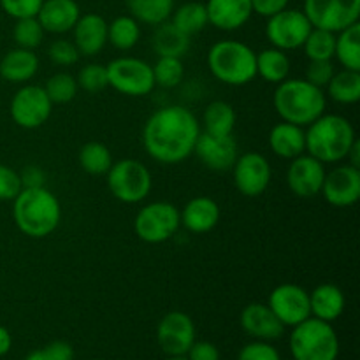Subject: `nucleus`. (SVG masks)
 I'll return each instance as SVG.
<instances>
[{"mask_svg": "<svg viewBox=\"0 0 360 360\" xmlns=\"http://www.w3.org/2000/svg\"><path fill=\"white\" fill-rule=\"evenodd\" d=\"M77 86L88 94H101L109 86L108 84V69L102 63H86L81 67L76 76Z\"/></svg>", "mask_w": 360, "mask_h": 360, "instance_id": "nucleus-40", "label": "nucleus"}, {"mask_svg": "<svg viewBox=\"0 0 360 360\" xmlns=\"http://www.w3.org/2000/svg\"><path fill=\"white\" fill-rule=\"evenodd\" d=\"M44 34L46 32L42 28V25L39 23L37 16L16 20V25H14L13 30V37L18 48L32 49V51H35V48H39L42 44Z\"/></svg>", "mask_w": 360, "mask_h": 360, "instance_id": "nucleus-39", "label": "nucleus"}, {"mask_svg": "<svg viewBox=\"0 0 360 360\" xmlns=\"http://www.w3.org/2000/svg\"><path fill=\"white\" fill-rule=\"evenodd\" d=\"M74 44L79 55L95 56L108 44V21L101 14H83L74 25Z\"/></svg>", "mask_w": 360, "mask_h": 360, "instance_id": "nucleus-22", "label": "nucleus"}, {"mask_svg": "<svg viewBox=\"0 0 360 360\" xmlns=\"http://www.w3.org/2000/svg\"><path fill=\"white\" fill-rule=\"evenodd\" d=\"M267 306L285 327H295L311 316L309 292L295 283H281L267 299Z\"/></svg>", "mask_w": 360, "mask_h": 360, "instance_id": "nucleus-14", "label": "nucleus"}, {"mask_svg": "<svg viewBox=\"0 0 360 360\" xmlns=\"http://www.w3.org/2000/svg\"><path fill=\"white\" fill-rule=\"evenodd\" d=\"M234 172V185L245 197H259L271 183V164L259 151H246L239 155L231 169Z\"/></svg>", "mask_w": 360, "mask_h": 360, "instance_id": "nucleus-13", "label": "nucleus"}, {"mask_svg": "<svg viewBox=\"0 0 360 360\" xmlns=\"http://www.w3.org/2000/svg\"><path fill=\"white\" fill-rule=\"evenodd\" d=\"M288 2L290 0H252V9L259 16L271 18L276 13H280V11L287 9Z\"/></svg>", "mask_w": 360, "mask_h": 360, "instance_id": "nucleus-47", "label": "nucleus"}, {"mask_svg": "<svg viewBox=\"0 0 360 360\" xmlns=\"http://www.w3.org/2000/svg\"><path fill=\"white\" fill-rule=\"evenodd\" d=\"M25 360H49V357L44 354V350H35L32 354H28Z\"/></svg>", "mask_w": 360, "mask_h": 360, "instance_id": "nucleus-52", "label": "nucleus"}, {"mask_svg": "<svg viewBox=\"0 0 360 360\" xmlns=\"http://www.w3.org/2000/svg\"><path fill=\"white\" fill-rule=\"evenodd\" d=\"M13 347V338H11V333L4 326H0V357L7 354Z\"/></svg>", "mask_w": 360, "mask_h": 360, "instance_id": "nucleus-50", "label": "nucleus"}, {"mask_svg": "<svg viewBox=\"0 0 360 360\" xmlns=\"http://www.w3.org/2000/svg\"><path fill=\"white\" fill-rule=\"evenodd\" d=\"M336 48V34L323 28H311L308 39L302 44L309 60H333Z\"/></svg>", "mask_w": 360, "mask_h": 360, "instance_id": "nucleus-36", "label": "nucleus"}, {"mask_svg": "<svg viewBox=\"0 0 360 360\" xmlns=\"http://www.w3.org/2000/svg\"><path fill=\"white\" fill-rule=\"evenodd\" d=\"M108 188L112 197L125 204L143 202L151 192L153 178L143 162L134 158L112 162L108 171Z\"/></svg>", "mask_w": 360, "mask_h": 360, "instance_id": "nucleus-7", "label": "nucleus"}, {"mask_svg": "<svg viewBox=\"0 0 360 360\" xmlns=\"http://www.w3.org/2000/svg\"><path fill=\"white\" fill-rule=\"evenodd\" d=\"M207 67L220 83L245 86L257 77V53L245 42L224 39L207 51Z\"/></svg>", "mask_w": 360, "mask_h": 360, "instance_id": "nucleus-5", "label": "nucleus"}, {"mask_svg": "<svg viewBox=\"0 0 360 360\" xmlns=\"http://www.w3.org/2000/svg\"><path fill=\"white\" fill-rule=\"evenodd\" d=\"M21 185L23 188H37V186H44L46 174L41 167L37 165H27L23 171L20 172Z\"/></svg>", "mask_w": 360, "mask_h": 360, "instance_id": "nucleus-48", "label": "nucleus"}, {"mask_svg": "<svg viewBox=\"0 0 360 360\" xmlns=\"http://www.w3.org/2000/svg\"><path fill=\"white\" fill-rule=\"evenodd\" d=\"M77 160H79L81 169L91 176L108 174L112 165L111 151L104 143H98V141L84 143L77 153Z\"/></svg>", "mask_w": 360, "mask_h": 360, "instance_id": "nucleus-34", "label": "nucleus"}, {"mask_svg": "<svg viewBox=\"0 0 360 360\" xmlns=\"http://www.w3.org/2000/svg\"><path fill=\"white\" fill-rule=\"evenodd\" d=\"M51 111L53 102L46 95L44 88L37 84H23L11 98V118L21 129H39L48 122Z\"/></svg>", "mask_w": 360, "mask_h": 360, "instance_id": "nucleus-11", "label": "nucleus"}, {"mask_svg": "<svg viewBox=\"0 0 360 360\" xmlns=\"http://www.w3.org/2000/svg\"><path fill=\"white\" fill-rule=\"evenodd\" d=\"M39 58L35 51L25 48H14L0 60V76L14 84H25L37 74Z\"/></svg>", "mask_w": 360, "mask_h": 360, "instance_id": "nucleus-25", "label": "nucleus"}, {"mask_svg": "<svg viewBox=\"0 0 360 360\" xmlns=\"http://www.w3.org/2000/svg\"><path fill=\"white\" fill-rule=\"evenodd\" d=\"M139 21L132 16H118L108 23V42L120 51H129L139 42Z\"/></svg>", "mask_w": 360, "mask_h": 360, "instance_id": "nucleus-35", "label": "nucleus"}, {"mask_svg": "<svg viewBox=\"0 0 360 360\" xmlns=\"http://www.w3.org/2000/svg\"><path fill=\"white\" fill-rule=\"evenodd\" d=\"M333 60H309V65L306 69V81H309L315 86L323 88L329 84L334 76Z\"/></svg>", "mask_w": 360, "mask_h": 360, "instance_id": "nucleus-43", "label": "nucleus"}, {"mask_svg": "<svg viewBox=\"0 0 360 360\" xmlns=\"http://www.w3.org/2000/svg\"><path fill=\"white\" fill-rule=\"evenodd\" d=\"M290 352L294 360H336L340 341L329 322L309 316L292 329Z\"/></svg>", "mask_w": 360, "mask_h": 360, "instance_id": "nucleus-6", "label": "nucleus"}, {"mask_svg": "<svg viewBox=\"0 0 360 360\" xmlns=\"http://www.w3.org/2000/svg\"><path fill=\"white\" fill-rule=\"evenodd\" d=\"M153 49L158 56L183 58L190 49V37L176 28L171 21H164L157 25L153 34Z\"/></svg>", "mask_w": 360, "mask_h": 360, "instance_id": "nucleus-28", "label": "nucleus"}, {"mask_svg": "<svg viewBox=\"0 0 360 360\" xmlns=\"http://www.w3.org/2000/svg\"><path fill=\"white\" fill-rule=\"evenodd\" d=\"M238 360H281L280 354L267 341H253L241 348Z\"/></svg>", "mask_w": 360, "mask_h": 360, "instance_id": "nucleus-45", "label": "nucleus"}, {"mask_svg": "<svg viewBox=\"0 0 360 360\" xmlns=\"http://www.w3.org/2000/svg\"><path fill=\"white\" fill-rule=\"evenodd\" d=\"M20 172L14 171L9 165L0 164V200H14V197L21 192Z\"/></svg>", "mask_w": 360, "mask_h": 360, "instance_id": "nucleus-44", "label": "nucleus"}, {"mask_svg": "<svg viewBox=\"0 0 360 360\" xmlns=\"http://www.w3.org/2000/svg\"><path fill=\"white\" fill-rule=\"evenodd\" d=\"M306 134V153L327 164H340L347 160L352 144L355 143V129L341 115H326L309 123Z\"/></svg>", "mask_w": 360, "mask_h": 360, "instance_id": "nucleus-3", "label": "nucleus"}, {"mask_svg": "<svg viewBox=\"0 0 360 360\" xmlns=\"http://www.w3.org/2000/svg\"><path fill=\"white\" fill-rule=\"evenodd\" d=\"M309 309L315 319L334 322L345 311V294L333 283H322L309 294Z\"/></svg>", "mask_w": 360, "mask_h": 360, "instance_id": "nucleus-26", "label": "nucleus"}, {"mask_svg": "<svg viewBox=\"0 0 360 360\" xmlns=\"http://www.w3.org/2000/svg\"><path fill=\"white\" fill-rule=\"evenodd\" d=\"M204 132L214 136H229L236 127V111L229 102L214 101L202 115Z\"/></svg>", "mask_w": 360, "mask_h": 360, "instance_id": "nucleus-32", "label": "nucleus"}, {"mask_svg": "<svg viewBox=\"0 0 360 360\" xmlns=\"http://www.w3.org/2000/svg\"><path fill=\"white\" fill-rule=\"evenodd\" d=\"M273 105L281 122L308 127L326 112L327 98L322 88L306 79H285L276 84Z\"/></svg>", "mask_w": 360, "mask_h": 360, "instance_id": "nucleus-4", "label": "nucleus"}, {"mask_svg": "<svg viewBox=\"0 0 360 360\" xmlns=\"http://www.w3.org/2000/svg\"><path fill=\"white\" fill-rule=\"evenodd\" d=\"M13 218L25 236L42 239L51 236L62 220V206L44 186L21 188L13 200Z\"/></svg>", "mask_w": 360, "mask_h": 360, "instance_id": "nucleus-2", "label": "nucleus"}, {"mask_svg": "<svg viewBox=\"0 0 360 360\" xmlns=\"http://www.w3.org/2000/svg\"><path fill=\"white\" fill-rule=\"evenodd\" d=\"M347 162L350 165H354V167L360 169V143H359V139H355V143L352 144L350 151H348V155H347Z\"/></svg>", "mask_w": 360, "mask_h": 360, "instance_id": "nucleus-51", "label": "nucleus"}, {"mask_svg": "<svg viewBox=\"0 0 360 360\" xmlns=\"http://www.w3.org/2000/svg\"><path fill=\"white\" fill-rule=\"evenodd\" d=\"M151 69H153L155 86L176 88L185 76V65L181 58L174 56H158L157 63L151 65Z\"/></svg>", "mask_w": 360, "mask_h": 360, "instance_id": "nucleus-38", "label": "nucleus"}, {"mask_svg": "<svg viewBox=\"0 0 360 360\" xmlns=\"http://www.w3.org/2000/svg\"><path fill=\"white\" fill-rule=\"evenodd\" d=\"M186 355L188 360H220V352L210 341H193Z\"/></svg>", "mask_w": 360, "mask_h": 360, "instance_id": "nucleus-46", "label": "nucleus"}, {"mask_svg": "<svg viewBox=\"0 0 360 360\" xmlns=\"http://www.w3.org/2000/svg\"><path fill=\"white\" fill-rule=\"evenodd\" d=\"M290 69L292 62L287 51H281V49L271 46V48L257 53V76H260L267 83L280 84L281 81L288 79Z\"/></svg>", "mask_w": 360, "mask_h": 360, "instance_id": "nucleus-27", "label": "nucleus"}, {"mask_svg": "<svg viewBox=\"0 0 360 360\" xmlns=\"http://www.w3.org/2000/svg\"><path fill=\"white\" fill-rule=\"evenodd\" d=\"M334 56L343 69L360 70V23L338 32Z\"/></svg>", "mask_w": 360, "mask_h": 360, "instance_id": "nucleus-31", "label": "nucleus"}, {"mask_svg": "<svg viewBox=\"0 0 360 360\" xmlns=\"http://www.w3.org/2000/svg\"><path fill=\"white\" fill-rule=\"evenodd\" d=\"M199 134L200 123L190 109L165 105L144 123L143 146L155 162L174 165L193 153Z\"/></svg>", "mask_w": 360, "mask_h": 360, "instance_id": "nucleus-1", "label": "nucleus"}, {"mask_svg": "<svg viewBox=\"0 0 360 360\" xmlns=\"http://www.w3.org/2000/svg\"><path fill=\"white\" fill-rule=\"evenodd\" d=\"M181 227L179 211L174 204L155 200L141 207L134 220V231L141 241L148 245H160L176 236Z\"/></svg>", "mask_w": 360, "mask_h": 360, "instance_id": "nucleus-8", "label": "nucleus"}, {"mask_svg": "<svg viewBox=\"0 0 360 360\" xmlns=\"http://www.w3.org/2000/svg\"><path fill=\"white\" fill-rule=\"evenodd\" d=\"M207 21L214 28L234 32L245 27L252 18V0H207Z\"/></svg>", "mask_w": 360, "mask_h": 360, "instance_id": "nucleus-20", "label": "nucleus"}, {"mask_svg": "<svg viewBox=\"0 0 360 360\" xmlns=\"http://www.w3.org/2000/svg\"><path fill=\"white\" fill-rule=\"evenodd\" d=\"M304 14L315 28L338 34L359 23L360 0H304Z\"/></svg>", "mask_w": 360, "mask_h": 360, "instance_id": "nucleus-12", "label": "nucleus"}, {"mask_svg": "<svg viewBox=\"0 0 360 360\" xmlns=\"http://www.w3.org/2000/svg\"><path fill=\"white\" fill-rule=\"evenodd\" d=\"M81 16L76 0H44L37 13L39 23L49 34H67Z\"/></svg>", "mask_w": 360, "mask_h": 360, "instance_id": "nucleus-23", "label": "nucleus"}, {"mask_svg": "<svg viewBox=\"0 0 360 360\" xmlns=\"http://www.w3.org/2000/svg\"><path fill=\"white\" fill-rule=\"evenodd\" d=\"M158 347L167 355H186L195 341V326L186 313L171 311L157 327Z\"/></svg>", "mask_w": 360, "mask_h": 360, "instance_id": "nucleus-17", "label": "nucleus"}, {"mask_svg": "<svg viewBox=\"0 0 360 360\" xmlns=\"http://www.w3.org/2000/svg\"><path fill=\"white\" fill-rule=\"evenodd\" d=\"M127 7L130 16L136 18L139 23L157 27L171 18L174 0H127Z\"/></svg>", "mask_w": 360, "mask_h": 360, "instance_id": "nucleus-30", "label": "nucleus"}, {"mask_svg": "<svg viewBox=\"0 0 360 360\" xmlns=\"http://www.w3.org/2000/svg\"><path fill=\"white\" fill-rule=\"evenodd\" d=\"M48 56L55 65L60 67H70L76 65L77 60H79V49L76 48L72 41H67V39H56L49 44L48 48Z\"/></svg>", "mask_w": 360, "mask_h": 360, "instance_id": "nucleus-41", "label": "nucleus"}, {"mask_svg": "<svg viewBox=\"0 0 360 360\" xmlns=\"http://www.w3.org/2000/svg\"><path fill=\"white\" fill-rule=\"evenodd\" d=\"M42 88L53 104H69L70 101L76 98L77 90H79L76 77L69 72L53 74Z\"/></svg>", "mask_w": 360, "mask_h": 360, "instance_id": "nucleus-37", "label": "nucleus"}, {"mask_svg": "<svg viewBox=\"0 0 360 360\" xmlns=\"http://www.w3.org/2000/svg\"><path fill=\"white\" fill-rule=\"evenodd\" d=\"M243 330L248 336L259 341L280 340L285 333V326L278 320V316L271 311V308L262 302H252L241 311Z\"/></svg>", "mask_w": 360, "mask_h": 360, "instance_id": "nucleus-19", "label": "nucleus"}, {"mask_svg": "<svg viewBox=\"0 0 360 360\" xmlns=\"http://www.w3.org/2000/svg\"><path fill=\"white\" fill-rule=\"evenodd\" d=\"M108 84L127 97H144L155 88L153 69L136 56H120L105 65Z\"/></svg>", "mask_w": 360, "mask_h": 360, "instance_id": "nucleus-9", "label": "nucleus"}, {"mask_svg": "<svg viewBox=\"0 0 360 360\" xmlns=\"http://www.w3.org/2000/svg\"><path fill=\"white\" fill-rule=\"evenodd\" d=\"M49 360H72L74 350L67 341H53L48 347L42 348Z\"/></svg>", "mask_w": 360, "mask_h": 360, "instance_id": "nucleus-49", "label": "nucleus"}, {"mask_svg": "<svg viewBox=\"0 0 360 360\" xmlns=\"http://www.w3.org/2000/svg\"><path fill=\"white\" fill-rule=\"evenodd\" d=\"M311 28L313 25L304 11L287 7L274 16L267 18L266 35L273 48L281 49V51H294V49L302 48Z\"/></svg>", "mask_w": 360, "mask_h": 360, "instance_id": "nucleus-10", "label": "nucleus"}, {"mask_svg": "<svg viewBox=\"0 0 360 360\" xmlns=\"http://www.w3.org/2000/svg\"><path fill=\"white\" fill-rule=\"evenodd\" d=\"M221 217L220 206L214 199L199 195L190 199L179 211L181 225L192 234H206L218 225Z\"/></svg>", "mask_w": 360, "mask_h": 360, "instance_id": "nucleus-21", "label": "nucleus"}, {"mask_svg": "<svg viewBox=\"0 0 360 360\" xmlns=\"http://www.w3.org/2000/svg\"><path fill=\"white\" fill-rule=\"evenodd\" d=\"M271 151L276 157L292 160L299 155L306 153V134L304 127L294 125V123L281 122L271 129L267 137Z\"/></svg>", "mask_w": 360, "mask_h": 360, "instance_id": "nucleus-24", "label": "nucleus"}, {"mask_svg": "<svg viewBox=\"0 0 360 360\" xmlns=\"http://www.w3.org/2000/svg\"><path fill=\"white\" fill-rule=\"evenodd\" d=\"M326 165L315 157L302 153L292 158L287 169V185L292 193L301 199H311L322 192Z\"/></svg>", "mask_w": 360, "mask_h": 360, "instance_id": "nucleus-16", "label": "nucleus"}, {"mask_svg": "<svg viewBox=\"0 0 360 360\" xmlns=\"http://www.w3.org/2000/svg\"><path fill=\"white\" fill-rule=\"evenodd\" d=\"M167 360H188V357H185V355H172V357Z\"/></svg>", "mask_w": 360, "mask_h": 360, "instance_id": "nucleus-53", "label": "nucleus"}, {"mask_svg": "<svg viewBox=\"0 0 360 360\" xmlns=\"http://www.w3.org/2000/svg\"><path fill=\"white\" fill-rule=\"evenodd\" d=\"M44 0H0L4 13L14 20L37 16Z\"/></svg>", "mask_w": 360, "mask_h": 360, "instance_id": "nucleus-42", "label": "nucleus"}, {"mask_svg": "<svg viewBox=\"0 0 360 360\" xmlns=\"http://www.w3.org/2000/svg\"><path fill=\"white\" fill-rule=\"evenodd\" d=\"M323 199L334 207H352L360 199V169L341 164L326 172L322 192Z\"/></svg>", "mask_w": 360, "mask_h": 360, "instance_id": "nucleus-15", "label": "nucleus"}, {"mask_svg": "<svg viewBox=\"0 0 360 360\" xmlns=\"http://www.w3.org/2000/svg\"><path fill=\"white\" fill-rule=\"evenodd\" d=\"M193 153L207 169L217 172L231 171L239 157L238 143L232 134L214 136V134H207L204 130H200L199 137H197Z\"/></svg>", "mask_w": 360, "mask_h": 360, "instance_id": "nucleus-18", "label": "nucleus"}, {"mask_svg": "<svg viewBox=\"0 0 360 360\" xmlns=\"http://www.w3.org/2000/svg\"><path fill=\"white\" fill-rule=\"evenodd\" d=\"M171 23L174 25L176 28H179L183 34L192 37V35L202 32L204 28H206V25H210V21H207L206 6L200 2L183 4L178 9L172 11Z\"/></svg>", "mask_w": 360, "mask_h": 360, "instance_id": "nucleus-33", "label": "nucleus"}, {"mask_svg": "<svg viewBox=\"0 0 360 360\" xmlns=\"http://www.w3.org/2000/svg\"><path fill=\"white\" fill-rule=\"evenodd\" d=\"M292 360H294V359H292Z\"/></svg>", "mask_w": 360, "mask_h": 360, "instance_id": "nucleus-54", "label": "nucleus"}, {"mask_svg": "<svg viewBox=\"0 0 360 360\" xmlns=\"http://www.w3.org/2000/svg\"><path fill=\"white\" fill-rule=\"evenodd\" d=\"M327 95L338 104H357L360 101V70L343 69L334 72L327 84Z\"/></svg>", "mask_w": 360, "mask_h": 360, "instance_id": "nucleus-29", "label": "nucleus"}]
</instances>
